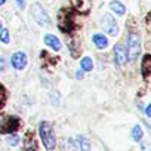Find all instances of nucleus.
Masks as SVG:
<instances>
[{"mask_svg":"<svg viewBox=\"0 0 151 151\" xmlns=\"http://www.w3.org/2000/svg\"><path fill=\"white\" fill-rule=\"evenodd\" d=\"M39 135H40V138H42V142H43L45 148L49 150V151H52V150L55 148L56 139H55V136H53V130H52L50 123L42 122V123L39 124Z\"/></svg>","mask_w":151,"mask_h":151,"instance_id":"obj_1","label":"nucleus"},{"mask_svg":"<svg viewBox=\"0 0 151 151\" xmlns=\"http://www.w3.org/2000/svg\"><path fill=\"white\" fill-rule=\"evenodd\" d=\"M141 52V40L136 33H130L127 37V49H126V56L129 61H135L139 56Z\"/></svg>","mask_w":151,"mask_h":151,"instance_id":"obj_2","label":"nucleus"},{"mask_svg":"<svg viewBox=\"0 0 151 151\" xmlns=\"http://www.w3.org/2000/svg\"><path fill=\"white\" fill-rule=\"evenodd\" d=\"M101 27L104 28V31H107L110 36H117L119 34V25L114 19L113 15L110 14H105L101 19Z\"/></svg>","mask_w":151,"mask_h":151,"instance_id":"obj_3","label":"nucleus"},{"mask_svg":"<svg viewBox=\"0 0 151 151\" xmlns=\"http://www.w3.org/2000/svg\"><path fill=\"white\" fill-rule=\"evenodd\" d=\"M31 14H33V18L37 21V24H40V25H50L52 22H50V18H49V15L46 14V11L39 5V3H36V5H33V9H31Z\"/></svg>","mask_w":151,"mask_h":151,"instance_id":"obj_4","label":"nucleus"},{"mask_svg":"<svg viewBox=\"0 0 151 151\" xmlns=\"http://www.w3.org/2000/svg\"><path fill=\"white\" fill-rule=\"evenodd\" d=\"M11 62H12V67H14L15 70H24V68L27 67V62H28L27 53L22 52V50L15 52V53L12 55V58H11Z\"/></svg>","mask_w":151,"mask_h":151,"instance_id":"obj_5","label":"nucleus"},{"mask_svg":"<svg viewBox=\"0 0 151 151\" xmlns=\"http://www.w3.org/2000/svg\"><path fill=\"white\" fill-rule=\"evenodd\" d=\"M71 5L77 12L88 14L92 8V0H71Z\"/></svg>","mask_w":151,"mask_h":151,"instance_id":"obj_6","label":"nucleus"},{"mask_svg":"<svg viewBox=\"0 0 151 151\" xmlns=\"http://www.w3.org/2000/svg\"><path fill=\"white\" fill-rule=\"evenodd\" d=\"M127 61L126 56V47L123 45H116L114 46V62L117 65H123Z\"/></svg>","mask_w":151,"mask_h":151,"instance_id":"obj_7","label":"nucleus"},{"mask_svg":"<svg viewBox=\"0 0 151 151\" xmlns=\"http://www.w3.org/2000/svg\"><path fill=\"white\" fill-rule=\"evenodd\" d=\"M43 40H45V43H46L49 47H52L53 50H61V47H62L61 40H59L56 36H53V34H46Z\"/></svg>","mask_w":151,"mask_h":151,"instance_id":"obj_8","label":"nucleus"},{"mask_svg":"<svg viewBox=\"0 0 151 151\" xmlns=\"http://www.w3.org/2000/svg\"><path fill=\"white\" fill-rule=\"evenodd\" d=\"M92 40H93V43L96 45L98 49H105L108 46V39L104 34H93L92 36Z\"/></svg>","mask_w":151,"mask_h":151,"instance_id":"obj_9","label":"nucleus"},{"mask_svg":"<svg viewBox=\"0 0 151 151\" xmlns=\"http://www.w3.org/2000/svg\"><path fill=\"white\" fill-rule=\"evenodd\" d=\"M110 9H111L116 15H120V17L126 14V8H124V5L120 3L119 0H113V2L110 3Z\"/></svg>","mask_w":151,"mask_h":151,"instance_id":"obj_10","label":"nucleus"},{"mask_svg":"<svg viewBox=\"0 0 151 151\" xmlns=\"http://www.w3.org/2000/svg\"><path fill=\"white\" fill-rule=\"evenodd\" d=\"M141 67H142V76L144 77H148V74H150V71H151V56L147 53V55H144V59H142V64H141Z\"/></svg>","mask_w":151,"mask_h":151,"instance_id":"obj_11","label":"nucleus"},{"mask_svg":"<svg viewBox=\"0 0 151 151\" xmlns=\"http://www.w3.org/2000/svg\"><path fill=\"white\" fill-rule=\"evenodd\" d=\"M80 67H82L83 71H92V70H93V61H92L89 56H85V58H82V61H80Z\"/></svg>","mask_w":151,"mask_h":151,"instance_id":"obj_12","label":"nucleus"},{"mask_svg":"<svg viewBox=\"0 0 151 151\" xmlns=\"http://www.w3.org/2000/svg\"><path fill=\"white\" fill-rule=\"evenodd\" d=\"M142 136H144V130H142V127H141L139 124H136V126L132 129V138H133V141L139 142V141L142 139Z\"/></svg>","mask_w":151,"mask_h":151,"instance_id":"obj_13","label":"nucleus"},{"mask_svg":"<svg viewBox=\"0 0 151 151\" xmlns=\"http://www.w3.org/2000/svg\"><path fill=\"white\" fill-rule=\"evenodd\" d=\"M77 142H79L80 151H91V142H89V139H86L85 136H79L77 138Z\"/></svg>","mask_w":151,"mask_h":151,"instance_id":"obj_14","label":"nucleus"},{"mask_svg":"<svg viewBox=\"0 0 151 151\" xmlns=\"http://www.w3.org/2000/svg\"><path fill=\"white\" fill-rule=\"evenodd\" d=\"M24 151H36V142H34V138H27L25 139V150Z\"/></svg>","mask_w":151,"mask_h":151,"instance_id":"obj_15","label":"nucleus"},{"mask_svg":"<svg viewBox=\"0 0 151 151\" xmlns=\"http://www.w3.org/2000/svg\"><path fill=\"white\" fill-rule=\"evenodd\" d=\"M0 42L3 43H9L11 42V36H9V31L8 30H0Z\"/></svg>","mask_w":151,"mask_h":151,"instance_id":"obj_16","label":"nucleus"},{"mask_svg":"<svg viewBox=\"0 0 151 151\" xmlns=\"http://www.w3.org/2000/svg\"><path fill=\"white\" fill-rule=\"evenodd\" d=\"M6 141H8V144L12 145V147H17V145L19 144V138H18L17 135H9V136L6 138Z\"/></svg>","mask_w":151,"mask_h":151,"instance_id":"obj_17","label":"nucleus"},{"mask_svg":"<svg viewBox=\"0 0 151 151\" xmlns=\"http://www.w3.org/2000/svg\"><path fill=\"white\" fill-rule=\"evenodd\" d=\"M5 99H6V93H5V89L0 86V105H2L3 102H5Z\"/></svg>","mask_w":151,"mask_h":151,"instance_id":"obj_18","label":"nucleus"},{"mask_svg":"<svg viewBox=\"0 0 151 151\" xmlns=\"http://www.w3.org/2000/svg\"><path fill=\"white\" fill-rule=\"evenodd\" d=\"M15 2H17V5H18L19 9H24L25 8V0H15Z\"/></svg>","mask_w":151,"mask_h":151,"instance_id":"obj_19","label":"nucleus"},{"mask_svg":"<svg viewBox=\"0 0 151 151\" xmlns=\"http://www.w3.org/2000/svg\"><path fill=\"white\" fill-rule=\"evenodd\" d=\"M145 114H147V117H151V105H148L145 108Z\"/></svg>","mask_w":151,"mask_h":151,"instance_id":"obj_20","label":"nucleus"},{"mask_svg":"<svg viewBox=\"0 0 151 151\" xmlns=\"http://www.w3.org/2000/svg\"><path fill=\"white\" fill-rule=\"evenodd\" d=\"M5 68V59L3 58H0V71H2Z\"/></svg>","mask_w":151,"mask_h":151,"instance_id":"obj_21","label":"nucleus"},{"mask_svg":"<svg viewBox=\"0 0 151 151\" xmlns=\"http://www.w3.org/2000/svg\"><path fill=\"white\" fill-rule=\"evenodd\" d=\"M76 77H77V79H82V77H83V73H82V71H77V74H76Z\"/></svg>","mask_w":151,"mask_h":151,"instance_id":"obj_22","label":"nucleus"},{"mask_svg":"<svg viewBox=\"0 0 151 151\" xmlns=\"http://www.w3.org/2000/svg\"><path fill=\"white\" fill-rule=\"evenodd\" d=\"M6 3V0H0V6H2V5H5Z\"/></svg>","mask_w":151,"mask_h":151,"instance_id":"obj_23","label":"nucleus"},{"mask_svg":"<svg viewBox=\"0 0 151 151\" xmlns=\"http://www.w3.org/2000/svg\"><path fill=\"white\" fill-rule=\"evenodd\" d=\"M0 28H2V22H0Z\"/></svg>","mask_w":151,"mask_h":151,"instance_id":"obj_24","label":"nucleus"}]
</instances>
